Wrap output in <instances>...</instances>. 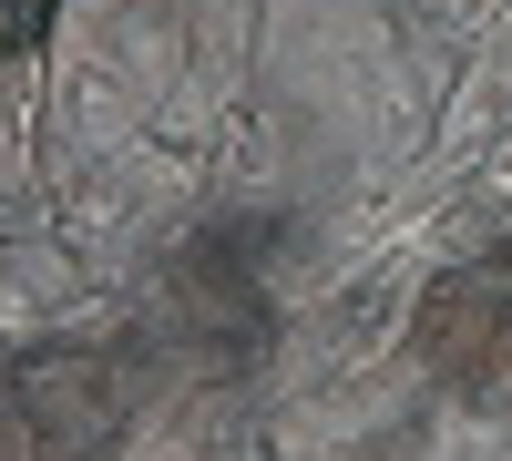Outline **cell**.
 Returning <instances> with one entry per match:
<instances>
[{
  "label": "cell",
  "mask_w": 512,
  "mask_h": 461,
  "mask_svg": "<svg viewBox=\"0 0 512 461\" xmlns=\"http://www.w3.org/2000/svg\"><path fill=\"white\" fill-rule=\"evenodd\" d=\"M41 11H52V0H0V62H11V52H21V41L41 31Z\"/></svg>",
  "instance_id": "obj_2"
},
{
  "label": "cell",
  "mask_w": 512,
  "mask_h": 461,
  "mask_svg": "<svg viewBox=\"0 0 512 461\" xmlns=\"http://www.w3.org/2000/svg\"><path fill=\"white\" fill-rule=\"evenodd\" d=\"M21 410H31L62 451H93V441L123 421V380H113L103 349H62V359H41L31 380H21Z\"/></svg>",
  "instance_id": "obj_1"
}]
</instances>
